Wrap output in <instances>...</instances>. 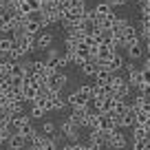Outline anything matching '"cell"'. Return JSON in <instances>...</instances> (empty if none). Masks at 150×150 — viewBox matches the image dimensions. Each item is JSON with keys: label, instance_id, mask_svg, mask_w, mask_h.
Returning a JSON list of instances; mask_svg holds the SVG:
<instances>
[{"label": "cell", "instance_id": "cell-1", "mask_svg": "<svg viewBox=\"0 0 150 150\" xmlns=\"http://www.w3.org/2000/svg\"><path fill=\"white\" fill-rule=\"evenodd\" d=\"M11 35H13V38H16V42H18L20 47L27 51V55H29L31 51H35V49H38V38L33 35V33H27V31H13Z\"/></svg>", "mask_w": 150, "mask_h": 150}, {"label": "cell", "instance_id": "cell-2", "mask_svg": "<svg viewBox=\"0 0 150 150\" xmlns=\"http://www.w3.org/2000/svg\"><path fill=\"white\" fill-rule=\"evenodd\" d=\"M60 132L71 141H80V126H77L71 117H66L64 122L60 124Z\"/></svg>", "mask_w": 150, "mask_h": 150}, {"label": "cell", "instance_id": "cell-3", "mask_svg": "<svg viewBox=\"0 0 150 150\" xmlns=\"http://www.w3.org/2000/svg\"><path fill=\"white\" fill-rule=\"evenodd\" d=\"M106 146H110L112 150H124L128 146V139H126V135H124L119 128H115V130H110L108 132V139H106Z\"/></svg>", "mask_w": 150, "mask_h": 150}, {"label": "cell", "instance_id": "cell-4", "mask_svg": "<svg viewBox=\"0 0 150 150\" xmlns=\"http://www.w3.org/2000/svg\"><path fill=\"white\" fill-rule=\"evenodd\" d=\"M144 49H146V44H144V40L141 38H135V40H130V42L126 44V55H128V60H141V55H144Z\"/></svg>", "mask_w": 150, "mask_h": 150}, {"label": "cell", "instance_id": "cell-5", "mask_svg": "<svg viewBox=\"0 0 150 150\" xmlns=\"http://www.w3.org/2000/svg\"><path fill=\"white\" fill-rule=\"evenodd\" d=\"M99 64H102L104 69H110L112 73H117V71H122L124 66H126V57H124L119 51H115V55H112L108 62H99Z\"/></svg>", "mask_w": 150, "mask_h": 150}, {"label": "cell", "instance_id": "cell-6", "mask_svg": "<svg viewBox=\"0 0 150 150\" xmlns=\"http://www.w3.org/2000/svg\"><path fill=\"white\" fill-rule=\"evenodd\" d=\"M88 115H91V104L88 106H80V108H73V112H71V119H73L77 126H86V122H88Z\"/></svg>", "mask_w": 150, "mask_h": 150}, {"label": "cell", "instance_id": "cell-7", "mask_svg": "<svg viewBox=\"0 0 150 150\" xmlns=\"http://www.w3.org/2000/svg\"><path fill=\"white\" fill-rule=\"evenodd\" d=\"M42 29H44V24H42V18H40V11L27 18V24H24V31H27V33H33V35H38Z\"/></svg>", "mask_w": 150, "mask_h": 150}, {"label": "cell", "instance_id": "cell-8", "mask_svg": "<svg viewBox=\"0 0 150 150\" xmlns=\"http://www.w3.org/2000/svg\"><path fill=\"white\" fill-rule=\"evenodd\" d=\"M27 126H31V115H27V112H18V115L11 117V128H13V132H22Z\"/></svg>", "mask_w": 150, "mask_h": 150}, {"label": "cell", "instance_id": "cell-9", "mask_svg": "<svg viewBox=\"0 0 150 150\" xmlns=\"http://www.w3.org/2000/svg\"><path fill=\"white\" fill-rule=\"evenodd\" d=\"M66 82H69V77H66L62 71H57L53 77H49V88H51L53 93H62L64 86H66Z\"/></svg>", "mask_w": 150, "mask_h": 150}, {"label": "cell", "instance_id": "cell-10", "mask_svg": "<svg viewBox=\"0 0 150 150\" xmlns=\"http://www.w3.org/2000/svg\"><path fill=\"white\" fill-rule=\"evenodd\" d=\"M9 150H20V148H27V139H24L22 132H11L9 135Z\"/></svg>", "mask_w": 150, "mask_h": 150}, {"label": "cell", "instance_id": "cell-11", "mask_svg": "<svg viewBox=\"0 0 150 150\" xmlns=\"http://www.w3.org/2000/svg\"><path fill=\"white\" fill-rule=\"evenodd\" d=\"M22 93H24V99H27V102H33V99L40 95V86H35L33 82L27 80V82L22 84Z\"/></svg>", "mask_w": 150, "mask_h": 150}, {"label": "cell", "instance_id": "cell-12", "mask_svg": "<svg viewBox=\"0 0 150 150\" xmlns=\"http://www.w3.org/2000/svg\"><path fill=\"white\" fill-rule=\"evenodd\" d=\"M35 38H38V49H40V51H47V49H51V44H53V35H51L49 31H44V29H42V31L38 33Z\"/></svg>", "mask_w": 150, "mask_h": 150}, {"label": "cell", "instance_id": "cell-13", "mask_svg": "<svg viewBox=\"0 0 150 150\" xmlns=\"http://www.w3.org/2000/svg\"><path fill=\"white\" fill-rule=\"evenodd\" d=\"M80 69H82V73H84L86 77H95V73L102 69V64H99V60H88V62H84Z\"/></svg>", "mask_w": 150, "mask_h": 150}, {"label": "cell", "instance_id": "cell-14", "mask_svg": "<svg viewBox=\"0 0 150 150\" xmlns=\"http://www.w3.org/2000/svg\"><path fill=\"white\" fill-rule=\"evenodd\" d=\"M126 80H128V84H130L132 88L137 91L141 84H144V71H141V69H135V71H130Z\"/></svg>", "mask_w": 150, "mask_h": 150}, {"label": "cell", "instance_id": "cell-15", "mask_svg": "<svg viewBox=\"0 0 150 150\" xmlns=\"http://www.w3.org/2000/svg\"><path fill=\"white\" fill-rule=\"evenodd\" d=\"M88 139H91V144H106V139H108V130H104V128H93L91 130V135H88Z\"/></svg>", "mask_w": 150, "mask_h": 150}, {"label": "cell", "instance_id": "cell-16", "mask_svg": "<svg viewBox=\"0 0 150 150\" xmlns=\"http://www.w3.org/2000/svg\"><path fill=\"white\" fill-rule=\"evenodd\" d=\"M66 99H69V104H71L73 108H80V106H88V104H91L88 99H86L84 95L80 93V91H75V93H71V95H69Z\"/></svg>", "mask_w": 150, "mask_h": 150}, {"label": "cell", "instance_id": "cell-17", "mask_svg": "<svg viewBox=\"0 0 150 150\" xmlns=\"http://www.w3.org/2000/svg\"><path fill=\"white\" fill-rule=\"evenodd\" d=\"M150 137V130L146 124H135L132 126V141H139V139H148Z\"/></svg>", "mask_w": 150, "mask_h": 150}, {"label": "cell", "instance_id": "cell-18", "mask_svg": "<svg viewBox=\"0 0 150 150\" xmlns=\"http://www.w3.org/2000/svg\"><path fill=\"white\" fill-rule=\"evenodd\" d=\"M112 75H115V73H112L110 69H104V66H102V69L95 73V84H110Z\"/></svg>", "mask_w": 150, "mask_h": 150}, {"label": "cell", "instance_id": "cell-19", "mask_svg": "<svg viewBox=\"0 0 150 150\" xmlns=\"http://www.w3.org/2000/svg\"><path fill=\"white\" fill-rule=\"evenodd\" d=\"M13 47H16V38L13 35H2V38H0V53L9 55Z\"/></svg>", "mask_w": 150, "mask_h": 150}, {"label": "cell", "instance_id": "cell-20", "mask_svg": "<svg viewBox=\"0 0 150 150\" xmlns=\"http://www.w3.org/2000/svg\"><path fill=\"white\" fill-rule=\"evenodd\" d=\"M93 11H95V16H97V18H104V16L112 13V5H108L106 0H104V2H97V5L93 7Z\"/></svg>", "mask_w": 150, "mask_h": 150}, {"label": "cell", "instance_id": "cell-21", "mask_svg": "<svg viewBox=\"0 0 150 150\" xmlns=\"http://www.w3.org/2000/svg\"><path fill=\"white\" fill-rule=\"evenodd\" d=\"M97 20H99V27H102V29H112V27H115V20H117V16H115V11H112V13L104 16V18H97Z\"/></svg>", "mask_w": 150, "mask_h": 150}, {"label": "cell", "instance_id": "cell-22", "mask_svg": "<svg viewBox=\"0 0 150 150\" xmlns=\"http://www.w3.org/2000/svg\"><path fill=\"white\" fill-rule=\"evenodd\" d=\"M38 148H40V150H57V144H55V141H53L49 135H44L42 141L38 144Z\"/></svg>", "mask_w": 150, "mask_h": 150}, {"label": "cell", "instance_id": "cell-23", "mask_svg": "<svg viewBox=\"0 0 150 150\" xmlns=\"http://www.w3.org/2000/svg\"><path fill=\"white\" fill-rule=\"evenodd\" d=\"M69 104V99L62 97V93H53V110H62Z\"/></svg>", "mask_w": 150, "mask_h": 150}, {"label": "cell", "instance_id": "cell-24", "mask_svg": "<svg viewBox=\"0 0 150 150\" xmlns=\"http://www.w3.org/2000/svg\"><path fill=\"white\" fill-rule=\"evenodd\" d=\"M31 119H44V115H47V110H44L42 106H38V104H31Z\"/></svg>", "mask_w": 150, "mask_h": 150}, {"label": "cell", "instance_id": "cell-25", "mask_svg": "<svg viewBox=\"0 0 150 150\" xmlns=\"http://www.w3.org/2000/svg\"><path fill=\"white\" fill-rule=\"evenodd\" d=\"M69 9H73V11H82V13H86V0H71V7Z\"/></svg>", "mask_w": 150, "mask_h": 150}, {"label": "cell", "instance_id": "cell-26", "mask_svg": "<svg viewBox=\"0 0 150 150\" xmlns=\"http://www.w3.org/2000/svg\"><path fill=\"white\" fill-rule=\"evenodd\" d=\"M77 91H80V93L84 95V97L88 99V102H93V99H95V93H93V86L84 84V86H80V88H77Z\"/></svg>", "mask_w": 150, "mask_h": 150}, {"label": "cell", "instance_id": "cell-27", "mask_svg": "<svg viewBox=\"0 0 150 150\" xmlns=\"http://www.w3.org/2000/svg\"><path fill=\"white\" fill-rule=\"evenodd\" d=\"M135 112H137V124H148L150 122V112L148 110L139 108V110H135Z\"/></svg>", "mask_w": 150, "mask_h": 150}, {"label": "cell", "instance_id": "cell-28", "mask_svg": "<svg viewBox=\"0 0 150 150\" xmlns=\"http://www.w3.org/2000/svg\"><path fill=\"white\" fill-rule=\"evenodd\" d=\"M42 132H44V135H49V137H51V135H55V132H57V126H55L53 122H44V126H42Z\"/></svg>", "mask_w": 150, "mask_h": 150}, {"label": "cell", "instance_id": "cell-29", "mask_svg": "<svg viewBox=\"0 0 150 150\" xmlns=\"http://www.w3.org/2000/svg\"><path fill=\"white\" fill-rule=\"evenodd\" d=\"M24 2L29 5V9H31L33 13H38V11L42 9V2H40V0H24Z\"/></svg>", "mask_w": 150, "mask_h": 150}, {"label": "cell", "instance_id": "cell-30", "mask_svg": "<svg viewBox=\"0 0 150 150\" xmlns=\"http://www.w3.org/2000/svg\"><path fill=\"white\" fill-rule=\"evenodd\" d=\"M0 33H11V29H9V22H7L2 16H0Z\"/></svg>", "mask_w": 150, "mask_h": 150}, {"label": "cell", "instance_id": "cell-31", "mask_svg": "<svg viewBox=\"0 0 150 150\" xmlns=\"http://www.w3.org/2000/svg\"><path fill=\"white\" fill-rule=\"evenodd\" d=\"M108 5H112V7H119V5H126L128 0H106Z\"/></svg>", "mask_w": 150, "mask_h": 150}, {"label": "cell", "instance_id": "cell-32", "mask_svg": "<svg viewBox=\"0 0 150 150\" xmlns=\"http://www.w3.org/2000/svg\"><path fill=\"white\" fill-rule=\"evenodd\" d=\"M141 71H144V82H146V84H150V71L148 69H141Z\"/></svg>", "mask_w": 150, "mask_h": 150}, {"label": "cell", "instance_id": "cell-33", "mask_svg": "<svg viewBox=\"0 0 150 150\" xmlns=\"http://www.w3.org/2000/svg\"><path fill=\"white\" fill-rule=\"evenodd\" d=\"M88 150H102V146L99 144H88Z\"/></svg>", "mask_w": 150, "mask_h": 150}, {"label": "cell", "instance_id": "cell-34", "mask_svg": "<svg viewBox=\"0 0 150 150\" xmlns=\"http://www.w3.org/2000/svg\"><path fill=\"white\" fill-rule=\"evenodd\" d=\"M141 9H150V0H141Z\"/></svg>", "mask_w": 150, "mask_h": 150}, {"label": "cell", "instance_id": "cell-35", "mask_svg": "<svg viewBox=\"0 0 150 150\" xmlns=\"http://www.w3.org/2000/svg\"><path fill=\"white\" fill-rule=\"evenodd\" d=\"M128 150H139V148H135V146H130V148H128Z\"/></svg>", "mask_w": 150, "mask_h": 150}, {"label": "cell", "instance_id": "cell-36", "mask_svg": "<svg viewBox=\"0 0 150 150\" xmlns=\"http://www.w3.org/2000/svg\"><path fill=\"white\" fill-rule=\"evenodd\" d=\"M144 22H146V24H148V27H150V20H144Z\"/></svg>", "mask_w": 150, "mask_h": 150}, {"label": "cell", "instance_id": "cell-37", "mask_svg": "<svg viewBox=\"0 0 150 150\" xmlns=\"http://www.w3.org/2000/svg\"><path fill=\"white\" fill-rule=\"evenodd\" d=\"M2 9H5V7H0V16H2Z\"/></svg>", "mask_w": 150, "mask_h": 150}, {"label": "cell", "instance_id": "cell-38", "mask_svg": "<svg viewBox=\"0 0 150 150\" xmlns=\"http://www.w3.org/2000/svg\"><path fill=\"white\" fill-rule=\"evenodd\" d=\"M146 150H150V146H148V148H146Z\"/></svg>", "mask_w": 150, "mask_h": 150}, {"label": "cell", "instance_id": "cell-39", "mask_svg": "<svg viewBox=\"0 0 150 150\" xmlns=\"http://www.w3.org/2000/svg\"><path fill=\"white\" fill-rule=\"evenodd\" d=\"M40 2H44V0H40Z\"/></svg>", "mask_w": 150, "mask_h": 150}, {"label": "cell", "instance_id": "cell-40", "mask_svg": "<svg viewBox=\"0 0 150 150\" xmlns=\"http://www.w3.org/2000/svg\"><path fill=\"white\" fill-rule=\"evenodd\" d=\"M20 150H24V148H20Z\"/></svg>", "mask_w": 150, "mask_h": 150}]
</instances>
